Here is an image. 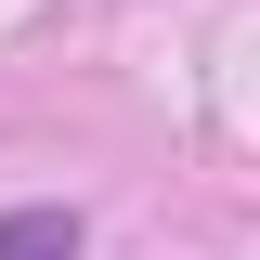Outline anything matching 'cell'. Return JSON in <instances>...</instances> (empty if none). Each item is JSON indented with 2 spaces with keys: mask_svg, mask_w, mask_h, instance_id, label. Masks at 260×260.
<instances>
[{
  "mask_svg": "<svg viewBox=\"0 0 260 260\" xmlns=\"http://www.w3.org/2000/svg\"><path fill=\"white\" fill-rule=\"evenodd\" d=\"M0 260H78V208H0Z\"/></svg>",
  "mask_w": 260,
  "mask_h": 260,
  "instance_id": "1",
  "label": "cell"
}]
</instances>
